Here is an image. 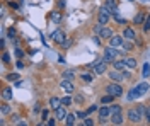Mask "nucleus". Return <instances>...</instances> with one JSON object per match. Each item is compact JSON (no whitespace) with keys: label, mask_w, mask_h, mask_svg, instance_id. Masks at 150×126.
I'll list each match as a JSON object with an SVG mask.
<instances>
[{"label":"nucleus","mask_w":150,"mask_h":126,"mask_svg":"<svg viewBox=\"0 0 150 126\" xmlns=\"http://www.w3.org/2000/svg\"><path fill=\"white\" fill-rule=\"evenodd\" d=\"M75 102H79V104H80V102H82V96H75Z\"/></svg>","instance_id":"09e8293b"},{"label":"nucleus","mask_w":150,"mask_h":126,"mask_svg":"<svg viewBox=\"0 0 150 126\" xmlns=\"http://www.w3.org/2000/svg\"><path fill=\"white\" fill-rule=\"evenodd\" d=\"M149 77H150V65L145 63L143 65V78H149Z\"/></svg>","instance_id":"a878e982"},{"label":"nucleus","mask_w":150,"mask_h":126,"mask_svg":"<svg viewBox=\"0 0 150 126\" xmlns=\"http://www.w3.org/2000/svg\"><path fill=\"white\" fill-rule=\"evenodd\" d=\"M84 125H85V126H92V125H94V119H92V118L87 116V118L84 119Z\"/></svg>","instance_id":"c9c22d12"},{"label":"nucleus","mask_w":150,"mask_h":126,"mask_svg":"<svg viewBox=\"0 0 150 126\" xmlns=\"http://www.w3.org/2000/svg\"><path fill=\"white\" fill-rule=\"evenodd\" d=\"M121 48H123V49H126V51H130V49H133V44H131V43H125V41H123Z\"/></svg>","instance_id":"2f4dec72"},{"label":"nucleus","mask_w":150,"mask_h":126,"mask_svg":"<svg viewBox=\"0 0 150 126\" xmlns=\"http://www.w3.org/2000/svg\"><path fill=\"white\" fill-rule=\"evenodd\" d=\"M16 56H17V58L19 60H21V58H22V56H24V51H22V49H16Z\"/></svg>","instance_id":"4c0bfd02"},{"label":"nucleus","mask_w":150,"mask_h":126,"mask_svg":"<svg viewBox=\"0 0 150 126\" xmlns=\"http://www.w3.org/2000/svg\"><path fill=\"white\" fill-rule=\"evenodd\" d=\"M63 78H65V80H74V72H70V70L65 72V73H63Z\"/></svg>","instance_id":"c85d7f7f"},{"label":"nucleus","mask_w":150,"mask_h":126,"mask_svg":"<svg viewBox=\"0 0 150 126\" xmlns=\"http://www.w3.org/2000/svg\"><path fill=\"white\" fill-rule=\"evenodd\" d=\"M82 80H84V82H92V75H89V73H82Z\"/></svg>","instance_id":"473e14b6"},{"label":"nucleus","mask_w":150,"mask_h":126,"mask_svg":"<svg viewBox=\"0 0 150 126\" xmlns=\"http://www.w3.org/2000/svg\"><path fill=\"white\" fill-rule=\"evenodd\" d=\"M75 118H77V114H67V118H65L67 126H74L75 125Z\"/></svg>","instance_id":"aec40b11"},{"label":"nucleus","mask_w":150,"mask_h":126,"mask_svg":"<svg viewBox=\"0 0 150 126\" xmlns=\"http://www.w3.org/2000/svg\"><path fill=\"white\" fill-rule=\"evenodd\" d=\"M16 67H17V68H24V63H22V61H21V60H19L17 63H16Z\"/></svg>","instance_id":"49530a36"},{"label":"nucleus","mask_w":150,"mask_h":126,"mask_svg":"<svg viewBox=\"0 0 150 126\" xmlns=\"http://www.w3.org/2000/svg\"><path fill=\"white\" fill-rule=\"evenodd\" d=\"M108 116H111V106L99 107V118H108Z\"/></svg>","instance_id":"9b49d317"},{"label":"nucleus","mask_w":150,"mask_h":126,"mask_svg":"<svg viewBox=\"0 0 150 126\" xmlns=\"http://www.w3.org/2000/svg\"><path fill=\"white\" fill-rule=\"evenodd\" d=\"M121 44H123V38H121V36H112V38L109 39V46L121 48Z\"/></svg>","instance_id":"1a4fd4ad"},{"label":"nucleus","mask_w":150,"mask_h":126,"mask_svg":"<svg viewBox=\"0 0 150 126\" xmlns=\"http://www.w3.org/2000/svg\"><path fill=\"white\" fill-rule=\"evenodd\" d=\"M114 113H121V106L112 104V106H111V114H114Z\"/></svg>","instance_id":"c756f323"},{"label":"nucleus","mask_w":150,"mask_h":126,"mask_svg":"<svg viewBox=\"0 0 150 126\" xmlns=\"http://www.w3.org/2000/svg\"><path fill=\"white\" fill-rule=\"evenodd\" d=\"M41 118H43V119H48V111H43V113H41Z\"/></svg>","instance_id":"de8ad7c7"},{"label":"nucleus","mask_w":150,"mask_h":126,"mask_svg":"<svg viewBox=\"0 0 150 126\" xmlns=\"http://www.w3.org/2000/svg\"><path fill=\"white\" fill-rule=\"evenodd\" d=\"M120 53H121V51H116L114 46H109V48H106V51H104V58L103 60H106V61L109 63V61H112V60L116 58Z\"/></svg>","instance_id":"f03ea898"},{"label":"nucleus","mask_w":150,"mask_h":126,"mask_svg":"<svg viewBox=\"0 0 150 126\" xmlns=\"http://www.w3.org/2000/svg\"><path fill=\"white\" fill-rule=\"evenodd\" d=\"M58 9H65V2H63V0L58 2Z\"/></svg>","instance_id":"c03bdc74"},{"label":"nucleus","mask_w":150,"mask_h":126,"mask_svg":"<svg viewBox=\"0 0 150 126\" xmlns=\"http://www.w3.org/2000/svg\"><path fill=\"white\" fill-rule=\"evenodd\" d=\"M106 7H108V10H109L111 14H116V9H118V2H116V0H108V2H106Z\"/></svg>","instance_id":"ddd939ff"},{"label":"nucleus","mask_w":150,"mask_h":126,"mask_svg":"<svg viewBox=\"0 0 150 126\" xmlns=\"http://www.w3.org/2000/svg\"><path fill=\"white\" fill-rule=\"evenodd\" d=\"M112 67H114V70H120V72H123V70L126 68V60H116V61L112 63Z\"/></svg>","instance_id":"4468645a"},{"label":"nucleus","mask_w":150,"mask_h":126,"mask_svg":"<svg viewBox=\"0 0 150 126\" xmlns=\"http://www.w3.org/2000/svg\"><path fill=\"white\" fill-rule=\"evenodd\" d=\"M111 123L112 125H121L123 123V111L121 113H114V114H111Z\"/></svg>","instance_id":"9d476101"},{"label":"nucleus","mask_w":150,"mask_h":126,"mask_svg":"<svg viewBox=\"0 0 150 126\" xmlns=\"http://www.w3.org/2000/svg\"><path fill=\"white\" fill-rule=\"evenodd\" d=\"M123 78H125V80H128V78H130V72H126V70H123Z\"/></svg>","instance_id":"37998d69"},{"label":"nucleus","mask_w":150,"mask_h":126,"mask_svg":"<svg viewBox=\"0 0 150 126\" xmlns=\"http://www.w3.org/2000/svg\"><path fill=\"white\" fill-rule=\"evenodd\" d=\"M55 118L56 119H65L67 118V106L65 104H62L60 107H56L55 109Z\"/></svg>","instance_id":"0eeeda50"},{"label":"nucleus","mask_w":150,"mask_h":126,"mask_svg":"<svg viewBox=\"0 0 150 126\" xmlns=\"http://www.w3.org/2000/svg\"><path fill=\"white\" fill-rule=\"evenodd\" d=\"M126 67L133 70V68H137V60L135 58H126Z\"/></svg>","instance_id":"412c9836"},{"label":"nucleus","mask_w":150,"mask_h":126,"mask_svg":"<svg viewBox=\"0 0 150 126\" xmlns=\"http://www.w3.org/2000/svg\"><path fill=\"white\" fill-rule=\"evenodd\" d=\"M99 36L104 39H111L114 34H112V29L111 27H108V26H103V29H101V32H99Z\"/></svg>","instance_id":"6e6552de"},{"label":"nucleus","mask_w":150,"mask_h":126,"mask_svg":"<svg viewBox=\"0 0 150 126\" xmlns=\"http://www.w3.org/2000/svg\"><path fill=\"white\" fill-rule=\"evenodd\" d=\"M112 101H114V96H112V94H108V96H104L103 99H101L103 104H109V102H112Z\"/></svg>","instance_id":"b1692460"},{"label":"nucleus","mask_w":150,"mask_h":126,"mask_svg":"<svg viewBox=\"0 0 150 126\" xmlns=\"http://www.w3.org/2000/svg\"><path fill=\"white\" fill-rule=\"evenodd\" d=\"M70 44H72V41H67V39H65V41H63V43H62V48L65 49V48H68V46H70Z\"/></svg>","instance_id":"a19ab883"},{"label":"nucleus","mask_w":150,"mask_h":126,"mask_svg":"<svg viewBox=\"0 0 150 126\" xmlns=\"http://www.w3.org/2000/svg\"><path fill=\"white\" fill-rule=\"evenodd\" d=\"M109 19H111V12L108 10V7H103V9L99 10V17H97L99 24L101 26H108L109 24Z\"/></svg>","instance_id":"f257e3e1"},{"label":"nucleus","mask_w":150,"mask_h":126,"mask_svg":"<svg viewBox=\"0 0 150 126\" xmlns=\"http://www.w3.org/2000/svg\"><path fill=\"white\" fill-rule=\"evenodd\" d=\"M149 31H150V17L143 22V32H149Z\"/></svg>","instance_id":"7c9ffc66"},{"label":"nucleus","mask_w":150,"mask_h":126,"mask_svg":"<svg viewBox=\"0 0 150 126\" xmlns=\"http://www.w3.org/2000/svg\"><path fill=\"white\" fill-rule=\"evenodd\" d=\"M51 38H53V41H55V43L62 44V43L67 39V36H65V32H63L62 29H56L55 32H51Z\"/></svg>","instance_id":"39448f33"},{"label":"nucleus","mask_w":150,"mask_h":126,"mask_svg":"<svg viewBox=\"0 0 150 126\" xmlns=\"http://www.w3.org/2000/svg\"><path fill=\"white\" fill-rule=\"evenodd\" d=\"M137 87H138V90L142 92V96H143L145 92H149V90H150V85L147 84V82H142V84H138Z\"/></svg>","instance_id":"6ab92c4d"},{"label":"nucleus","mask_w":150,"mask_h":126,"mask_svg":"<svg viewBox=\"0 0 150 126\" xmlns=\"http://www.w3.org/2000/svg\"><path fill=\"white\" fill-rule=\"evenodd\" d=\"M2 61H4V63H9V61H10L9 53H4V55H2Z\"/></svg>","instance_id":"e433bc0d"},{"label":"nucleus","mask_w":150,"mask_h":126,"mask_svg":"<svg viewBox=\"0 0 150 126\" xmlns=\"http://www.w3.org/2000/svg\"><path fill=\"white\" fill-rule=\"evenodd\" d=\"M97 109H99V107H97V106H91V107H89V109H87V111H85V113H87V116H89L91 113H94V111H97Z\"/></svg>","instance_id":"58836bf2"},{"label":"nucleus","mask_w":150,"mask_h":126,"mask_svg":"<svg viewBox=\"0 0 150 126\" xmlns=\"http://www.w3.org/2000/svg\"><path fill=\"white\" fill-rule=\"evenodd\" d=\"M50 19L53 20V22H56V24H58V22L62 20V14H60V12H53V14L50 15Z\"/></svg>","instance_id":"4be33fe9"},{"label":"nucleus","mask_w":150,"mask_h":126,"mask_svg":"<svg viewBox=\"0 0 150 126\" xmlns=\"http://www.w3.org/2000/svg\"><path fill=\"white\" fill-rule=\"evenodd\" d=\"M7 80H10V82H17L19 75H17V73H9V75H7Z\"/></svg>","instance_id":"cd10ccee"},{"label":"nucleus","mask_w":150,"mask_h":126,"mask_svg":"<svg viewBox=\"0 0 150 126\" xmlns=\"http://www.w3.org/2000/svg\"><path fill=\"white\" fill-rule=\"evenodd\" d=\"M143 19H145V14H143V12H138V14L135 15V24H142Z\"/></svg>","instance_id":"393cba45"},{"label":"nucleus","mask_w":150,"mask_h":126,"mask_svg":"<svg viewBox=\"0 0 150 126\" xmlns=\"http://www.w3.org/2000/svg\"><path fill=\"white\" fill-rule=\"evenodd\" d=\"M14 36H16V29H12V27H10V29H9V38L12 39Z\"/></svg>","instance_id":"79ce46f5"},{"label":"nucleus","mask_w":150,"mask_h":126,"mask_svg":"<svg viewBox=\"0 0 150 126\" xmlns=\"http://www.w3.org/2000/svg\"><path fill=\"white\" fill-rule=\"evenodd\" d=\"M2 97H4L5 101H10V99H12V90H10V89H4V92H2Z\"/></svg>","instance_id":"5701e85b"},{"label":"nucleus","mask_w":150,"mask_h":126,"mask_svg":"<svg viewBox=\"0 0 150 126\" xmlns=\"http://www.w3.org/2000/svg\"><path fill=\"white\" fill-rule=\"evenodd\" d=\"M106 68H108V61L103 60V61H97L96 63V67H94V73H97V75H101L106 72Z\"/></svg>","instance_id":"423d86ee"},{"label":"nucleus","mask_w":150,"mask_h":126,"mask_svg":"<svg viewBox=\"0 0 150 126\" xmlns=\"http://www.w3.org/2000/svg\"><path fill=\"white\" fill-rule=\"evenodd\" d=\"M123 38H126V39H135V38H137V34H135V31L131 29V27H126V29L123 31Z\"/></svg>","instance_id":"f3484780"},{"label":"nucleus","mask_w":150,"mask_h":126,"mask_svg":"<svg viewBox=\"0 0 150 126\" xmlns=\"http://www.w3.org/2000/svg\"><path fill=\"white\" fill-rule=\"evenodd\" d=\"M50 106L53 107V109L60 107L62 106V99H58V97H51V99H50Z\"/></svg>","instance_id":"a211bd4d"},{"label":"nucleus","mask_w":150,"mask_h":126,"mask_svg":"<svg viewBox=\"0 0 150 126\" xmlns=\"http://www.w3.org/2000/svg\"><path fill=\"white\" fill-rule=\"evenodd\" d=\"M62 89L63 90H67V92H74V84H72V80H63L62 82Z\"/></svg>","instance_id":"2eb2a0df"},{"label":"nucleus","mask_w":150,"mask_h":126,"mask_svg":"<svg viewBox=\"0 0 150 126\" xmlns=\"http://www.w3.org/2000/svg\"><path fill=\"white\" fill-rule=\"evenodd\" d=\"M106 90H108V94H112L114 97H121L123 96V87L120 85V84H109Z\"/></svg>","instance_id":"7ed1b4c3"},{"label":"nucleus","mask_w":150,"mask_h":126,"mask_svg":"<svg viewBox=\"0 0 150 126\" xmlns=\"http://www.w3.org/2000/svg\"><path fill=\"white\" fill-rule=\"evenodd\" d=\"M55 119H56V118H55ZM55 119H50V121H48V126H55V125H56Z\"/></svg>","instance_id":"a18cd8bd"},{"label":"nucleus","mask_w":150,"mask_h":126,"mask_svg":"<svg viewBox=\"0 0 150 126\" xmlns=\"http://www.w3.org/2000/svg\"><path fill=\"white\" fill-rule=\"evenodd\" d=\"M128 119H130L131 123H140L142 119H143V114L138 111V107L137 109H130L128 111Z\"/></svg>","instance_id":"20e7f679"},{"label":"nucleus","mask_w":150,"mask_h":126,"mask_svg":"<svg viewBox=\"0 0 150 126\" xmlns=\"http://www.w3.org/2000/svg\"><path fill=\"white\" fill-rule=\"evenodd\" d=\"M143 118H145V121H147V123H150V109H147V111H145Z\"/></svg>","instance_id":"ea45409f"},{"label":"nucleus","mask_w":150,"mask_h":126,"mask_svg":"<svg viewBox=\"0 0 150 126\" xmlns=\"http://www.w3.org/2000/svg\"><path fill=\"white\" fill-rule=\"evenodd\" d=\"M75 114H77V118H79V119H85V118H87V113H84V111H77Z\"/></svg>","instance_id":"f704fd0d"},{"label":"nucleus","mask_w":150,"mask_h":126,"mask_svg":"<svg viewBox=\"0 0 150 126\" xmlns=\"http://www.w3.org/2000/svg\"><path fill=\"white\" fill-rule=\"evenodd\" d=\"M109 77L114 80V82H120V80H125L123 78V72H120V70H114V72H111L109 73Z\"/></svg>","instance_id":"dca6fc26"},{"label":"nucleus","mask_w":150,"mask_h":126,"mask_svg":"<svg viewBox=\"0 0 150 126\" xmlns=\"http://www.w3.org/2000/svg\"><path fill=\"white\" fill-rule=\"evenodd\" d=\"M0 113H2V114H9V113H10V106H7V104H2V107H0Z\"/></svg>","instance_id":"bb28decb"},{"label":"nucleus","mask_w":150,"mask_h":126,"mask_svg":"<svg viewBox=\"0 0 150 126\" xmlns=\"http://www.w3.org/2000/svg\"><path fill=\"white\" fill-rule=\"evenodd\" d=\"M62 104H65V106H70V104H72V97H63V99H62Z\"/></svg>","instance_id":"72a5a7b5"},{"label":"nucleus","mask_w":150,"mask_h":126,"mask_svg":"<svg viewBox=\"0 0 150 126\" xmlns=\"http://www.w3.org/2000/svg\"><path fill=\"white\" fill-rule=\"evenodd\" d=\"M142 96V92L138 90V87H133L130 90V94H128V101H135V99H138Z\"/></svg>","instance_id":"f8f14e48"}]
</instances>
